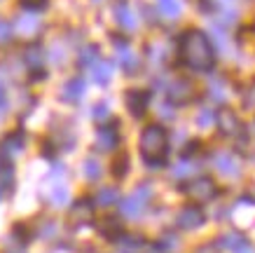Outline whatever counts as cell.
<instances>
[{
  "label": "cell",
  "instance_id": "2e32d148",
  "mask_svg": "<svg viewBox=\"0 0 255 253\" xmlns=\"http://www.w3.org/2000/svg\"><path fill=\"white\" fill-rule=\"evenodd\" d=\"M115 19L117 23H120V28L122 31H136V26H138V19H136V14H133L131 5L127 2V0H117L115 5Z\"/></svg>",
  "mask_w": 255,
  "mask_h": 253
},
{
  "label": "cell",
  "instance_id": "f35d334b",
  "mask_svg": "<svg viewBox=\"0 0 255 253\" xmlns=\"http://www.w3.org/2000/svg\"><path fill=\"white\" fill-rule=\"evenodd\" d=\"M194 253H218V251H216V246L213 244H204V246H199Z\"/></svg>",
  "mask_w": 255,
  "mask_h": 253
},
{
  "label": "cell",
  "instance_id": "4316f807",
  "mask_svg": "<svg viewBox=\"0 0 255 253\" xmlns=\"http://www.w3.org/2000/svg\"><path fill=\"white\" fill-rule=\"evenodd\" d=\"M209 96L218 103H223L227 99V82H225L223 77H216V80H211L209 84Z\"/></svg>",
  "mask_w": 255,
  "mask_h": 253
},
{
  "label": "cell",
  "instance_id": "836d02e7",
  "mask_svg": "<svg viewBox=\"0 0 255 253\" xmlns=\"http://www.w3.org/2000/svg\"><path fill=\"white\" fill-rule=\"evenodd\" d=\"M12 38H14V28H12V23L5 21V19H0V45L9 42Z\"/></svg>",
  "mask_w": 255,
  "mask_h": 253
},
{
  "label": "cell",
  "instance_id": "9c48e42d",
  "mask_svg": "<svg viewBox=\"0 0 255 253\" xmlns=\"http://www.w3.org/2000/svg\"><path fill=\"white\" fill-rule=\"evenodd\" d=\"M216 127L225 136H237L241 131V120L232 108H220L216 110Z\"/></svg>",
  "mask_w": 255,
  "mask_h": 253
},
{
  "label": "cell",
  "instance_id": "1f68e13d",
  "mask_svg": "<svg viewBox=\"0 0 255 253\" xmlns=\"http://www.w3.org/2000/svg\"><path fill=\"white\" fill-rule=\"evenodd\" d=\"M197 122H199V127H204V129L213 127V122H216V113H213V108H201L199 115H197Z\"/></svg>",
  "mask_w": 255,
  "mask_h": 253
},
{
  "label": "cell",
  "instance_id": "f1b7e54d",
  "mask_svg": "<svg viewBox=\"0 0 255 253\" xmlns=\"http://www.w3.org/2000/svg\"><path fill=\"white\" fill-rule=\"evenodd\" d=\"M157 5H159V12L164 16H169V19H178L180 16V2L178 0H157Z\"/></svg>",
  "mask_w": 255,
  "mask_h": 253
},
{
  "label": "cell",
  "instance_id": "f6af8a7d",
  "mask_svg": "<svg viewBox=\"0 0 255 253\" xmlns=\"http://www.w3.org/2000/svg\"><path fill=\"white\" fill-rule=\"evenodd\" d=\"M94 2H101V0H94Z\"/></svg>",
  "mask_w": 255,
  "mask_h": 253
},
{
  "label": "cell",
  "instance_id": "5b68a950",
  "mask_svg": "<svg viewBox=\"0 0 255 253\" xmlns=\"http://www.w3.org/2000/svg\"><path fill=\"white\" fill-rule=\"evenodd\" d=\"M113 45H115V54H117V61L120 66L124 68L127 75H133V73H138L140 68V56L133 52V47L129 45V40L127 38H113Z\"/></svg>",
  "mask_w": 255,
  "mask_h": 253
},
{
  "label": "cell",
  "instance_id": "30bf717a",
  "mask_svg": "<svg viewBox=\"0 0 255 253\" xmlns=\"http://www.w3.org/2000/svg\"><path fill=\"white\" fill-rule=\"evenodd\" d=\"M23 146H26V136L23 131H12L5 136L2 146H0V155H2V162H12L14 157L23 153Z\"/></svg>",
  "mask_w": 255,
  "mask_h": 253
},
{
  "label": "cell",
  "instance_id": "60d3db41",
  "mask_svg": "<svg viewBox=\"0 0 255 253\" xmlns=\"http://www.w3.org/2000/svg\"><path fill=\"white\" fill-rule=\"evenodd\" d=\"M216 2H218V5H220V7H227V5H232V0H216Z\"/></svg>",
  "mask_w": 255,
  "mask_h": 253
},
{
  "label": "cell",
  "instance_id": "ac0fdd59",
  "mask_svg": "<svg viewBox=\"0 0 255 253\" xmlns=\"http://www.w3.org/2000/svg\"><path fill=\"white\" fill-rule=\"evenodd\" d=\"M113 63L110 61H103V59H99V61L92 66V80L96 84H101V87H106V84L113 80Z\"/></svg>",
  "mask_w": 255,
  "mask_h": 253
},
{
  "label": "cell",
  "instance_id": "d6a6232c",
  "mask_svg": "<svg viewBox=\"0 0 255 253\" xmlns=\"http://www.w3.org/2000/svg\"><path fill=\"white\" fill-rule=\"evenodd\" d=\"M92 117L96 120V122H103V120H108V117H110L108 103H106V101H99V103L92 108Z\"/></svg>",
  "mask_w": 255,
  "mask_h": 253
},
{
  "label": "cell",
  "instance_id": "5bb4252c",
  "mask_svg": "<svg viewBox=\"0 0 255 253\" xmlns=\"http://www.w3.org/2000/svg\"><path fill=\"white\" fill-rule=\"evenodd\" d=\"M12 28H14V33H19V35L33 38V35H38V31H40V14H35V12H23V14L16 16V21Z\"/></svg>",
  "mask_w": 255,
  "mask_h": 253
},
{
  "label": "cell",
  "instance_id": "7c38bea8",
  "mask_svg": "<svg viewBox=\"0 0 255 253\" xmlns=\"http://www.w3.org/2000/svg\"><path fill=\"white\" fill-rule=\"evenodd\" d=\"M21 59H23V66L31 70V73H38V70L45 68L47 52H45V47H42V45L31 42V45H26V49H23V54H21Z\"/></svg>",
  "mask_w": 255,
  "mask_h": 253
},
{
  "label": "cell",
  "instance_id": "44dd1931",
  "mask_svg": "<svg viewBox=\"0 0 255 253\" xmlns=\"http://www.w3.org/2000/svg\"><path fill=\"white\" fill-rule=\"evenodd\" d=\"M246 244V237L241 235V232H225L218 237V246L220 249H227V251H237L241 246Z\"/></svg>",
  "mask_w": 255,
  "mask_h": 253
},
{
  "label": "cell",
  "instance_id": "83f0119b",
  "mask_svg": "<svg viewBox=\"0 0 255 253\" xmlns=\"http://www.w3.org/2000/svg\"><path fill=\"white\" fill-rule=\"evenodd\" d=\"M82 171H85V176L89 178V181H99L101 174H103V167H101V162L96 160V157H87L85 162H82Z\"/></svg>",
  "mask_w": 255,
  "mask_h": 253
},
{
  "label": "cell",
  "instance_id": "74e56055",
  "mask_svg": "<svg viewBox=\"0 0 255 253\" xmlns=\"http://www.w3.org/2000/svg\"><path fill=\"white\" fill-rule=\"evenodd\" d=\"M244 103H246L248 108H255V84L251 87V94H246V96H244Z\"/></svg>",
  "mask_w": 255,
  "mask_h": 253
},
{
  "label": "cell",
  "instance_id": "484cf974",
  "mask_svg": "<svg viewBox=\"0 0 255 253\" xmlns=\"http://www.w3.org/2000/svg\"><path fill=\"white\" fill-rule=\"evenodd\" d=\"M99 232L103 237H108L110 242H115L122 235V225L117 223V218H103V223L99 225Z\"/></svg>",
  "mask_w": 255,
  "mask_h": 253
},
{
  "label": "cell",
  "instance_id": "6da1fadb",
  "mask_svg": "<svg viewBox=\"0 0 255 253\" xmlns=\"http://www.w3.org/2000/svg\"><path fill=\"white\" fill-rule=\"evenodd\" d=\"M178 54L187 68L197 73H206L216 63V47L209 40V35L199 28H187L178 38Z\"/></svg>",
  "mask_w": 255,
  "mask_h": 253
},
{
  "label": "cell",
  "instance_id": "ee69618b",
  "mask_svg": "<svg viewBox=\"0 0 255 253\" xmlns=\"http://www.w3.org/2000/svg\"><path fill=\"white\" fill-rule=\"evenodd\" d=\"M0 200H2V190H0Z\"/></svg>",
  "mask_w": 255,
  "mask_h": 253
},
{
  "label": "cell",
  "instance_id": "277c9868",
  "mask_svg": "<svg viewBox=\"0 0 255 253\" xmlns=\"http://www.w3.org/2000/svg\"><path fill=\"white\" fill-rule=\"evenodd\" d=\"M183 190H185V195L192 202L204 204V202H211L218 195V185H216V181H213V178L199 176V178H192V181H190Z\"/></svg>",
  "mask_w": 255,
  "mask_h": 253
},
{
  "label": "cell",
  "instance_id": "cb8c5ba5",
  "mask_svg": "<svg viewBox=\"0 0 255 253\" xmlns=\"http://www.w3.org/2000/svg\"><path fill=\"white\" fill-rule=\"evenodd\" d=\"M178 246H180V242H178L176 235H173V232H164L162 237L157 239L155 251H157V253H176Z\"/></svg>",
  "mask_w": 255,
  "mask_h": 253
},
{
  "label": "cell",
  "instance_id": "603a6c76",
  "mask_svg": "<svg viewBox=\"0 0 255 253\" xmlns=\"http://www.w3.org/2000/svg\"><path fill=\"white\" fill-rule=\"evenodd\" d=\"M99 59H101L99 45H87V47H82L80 54H78V66L80 68H92Z\"/></svg>",
  "mask_w": 255,
  "mask_h": 253
},
{
  "label": "cell",
  "instance_id": "e575fe53",
  "mask_svg": "<svg viewBox=\"0 0 255 253\" xmlns=\"http://www.w3.org/2000/svg\"><path fill=\"white\" fill-rule=\"evenodd\" d=\"M38 235H40V237H45V239H52L56 235V223L54 221L42 223V228L38 230Z\"/></svg>",
  "mask_w": 255,
  "mask_h": 253
},
{
  "label": "cell",
  "instance_id": "4dcf8cb0",
  "mask_svg": "<svg viewBox=\"0 0 255 253\" xmlns=\"http://www.w3.org/2000/svg\"><path fill=\"white\" fill-rule=\"evenodd\" d=\"M47 5H49V0H19V7L23 12H35V14L47 9Z\"/></svg>",
  "mask_w": 255,
  "mask_h": 253
},
{
  "label": "cell",
  "instance_id": "b9f144b4",
  "mask_svg": "<svg viewBox=\"0 0 255 253\" xmlns=\"http://www.w3.org/2000/svg\"><path fill=\"white\" fill-rule=\"evenodd\" d=\"M7 253H26V251H23V249H19V246H14V249H9Z\"/></svg>",
  "mask_w": 255,
  "mask_h": 253
},
{
  "label": "cell",
  "instance_id": "52a82bcc",
  "mask_svg": "<svg viewBox=\"0 0 255 253\" xmlns=\"http://www.w3.org/2000/svg\"><path fill=\"white\" fill-rule=\"evenodd\" d=\"M94 143L101 153H113L117 146H120V129H117V122L113 124H101L96 129V136H94Z\"/></svg>",
  "mask_w": 255,
  "mask_h": 253
},
{
  "label": "cell",
  "instance_id": "7bdbcfd3",
  "mask_svg": "<svg viewBox=\"0 0 255 253\" xmlns=\"http://www.w3.org/2000/svg\"><path fill=\"white\" fill-rule=\"evenodd\" d=\"M251 204H255V185L251 188Z\"/></svg>",
  "mask_w": 255,
  "mask_h": 253
},
{
  "label": "cell",
  "instance_id": "8fae6325",
  "mask_svg": "<svg viewBox=\"0 0 255 253\" xmlns=\"http://www.w3.org/2000/svg\"><path fill=\"white\" fill-rule=\"evenodd\" d=\"M94 211H96V207H94L92 200H78V202H73V207L68 211V218L73 225H89L94 221Z\"/></svg>",
  "mask_w": 255,
  "mask_h": 253
},
{
  "label": "cell",
  "instance_id": "d4e9b609",
  "mask_svg": "<svg viewBox=\"0 0 255 253\" xmlns=\"http://www.w3.org/2000/svg\"><path fill=\"white\" fill-rule=\"evenodd\" d=\"M115 244H120L124 249V251H131V253H138L143 246H145V242H143V237H136V235H120V237L115 239Z\"/></svg>",
  "mask_w": 255,
  "mask_h": 253
},
{
  "label": "cell",
  "instance_id": "ffe728a7",
  "mask_svg": "<svg viewBox=\"0 0 255 253\" xmlns=\"http://www.w3.org/2000/svg\"><path fill=\"white\" fill-rule=\"evenodd\" d=\"M68 200H70V190H68V185L63 183V178L54 181L52 183V192H49V202L54 207H63V204H68Z\"/></svg>",
  "mask_w": 255,
  "mask_h": 253
},
{
  "label": "cell",
  "instance_id": "ba28073f",
  "mask_svg": "<svg viewBox=\"0 0 255 253\" xmlns=\"http://www.w3.org/2000/svg\"><path fill=\"white\" fill-rule=\"evenodd\" d=\"M204 223H206V214H204L199 207H194V204L183 207L176 216V225L180 230H197Z\"/></svg>",
  "mask_w": 255,
  "mask_h": 253
},
{
  "label": "cell",
  "instance_id": "d6986e66",
  "mask_svg": "<svg viewBox=\"0 0 255 253\" xmlns=\"http://www.w3.org/2000/svg\"><path fill=\"white\" fill-rule=\"evenodd\" d=\"M113 204H120V190L117 188H101L94 197V207H101V209H108Z\"/></svg>",
  "mask_w": 255,
  "mask_h": 253
},
{
  "label": "cell",
  "instance_id": "9a60e30c",
  "mask_svg": "<svg viewBox=\"0 0 255 253\" xmlns=\"http://www.w3.org/2000/svg\"><path fill=\"white\" fill-rule=\"evenodd\" d=\"M213 164L216 169L223 174V176H239L241 174V164L237 160V155H232L230 150H223V153H216L213 157Z\"/></svg>",
  "mask_w": 255,
  "mask_h": 253
},
{
  "label": "cell",
  "instance_id": "8d00e7d4",
  "mask_svg": "<svg viewBox=\"0 0 255 253\" xmlns=\"http://www.w3.org/2000/svg\"><path fill=\"white\" fill-rule=\"evenodd\" d=\"M127 171H129V160L122 155V157L115 162V176L122 178V176H127Z\"/></svg>",
  "mask_w": 255,
  "mask_h": 253
},
{
  "label": "cell",
  "instance_id": "ab89813d",
  "mask_svg": "<svg viewBox=\"0 0 255 253\" xmlns=\"http://www.w3.org/2000/svg\"><path fill=\"white\" fill-rule=\"evenodd\" d=\"M234 253H255V249H253V246H251V244H248V242H246V244L241 246V249H237V251H234Z\"/></svg>",
  "mask_w": 255,
  "mask_h": 253
},
{
  "label": "cell",
  "instance_id": "7a4b0ae2",
  "mask_svg": "<svg viewBox=\"0 0 255 253\" xmlns=\"http://www.w3.org/2000/svg\"><path fill=\"white\" fill-rule=\"evenodd\" d=\"M169 155V131L162 124H147L140 134V157L150 169L164 167Z\"/></svg>",
  "mask_w": 255,
  "mask_h": 253
},
{
  "label": "cell",
  "instance_id": "8992f818",
  "mask_svg": "<svg viewBox=\"0 0 255 253\" xmlns=\"http://www.w3.org/2000/svg\"><path fill=\"white\" fill-rule=\"evenodd\" d=\"M166 99L171 106H185L194 99V84L187 77H176L166 87Z\"/></svg>",
  "mask_w": 255,
  "mask_h": 253
},
{
  "label": "cell",
  "instance_id": "f546056e",
  "mask_svg": "<svg viewBox=\"0 0 255 253\" xmlns=\"http://www.w3.org/2000/svg\"><path fill=\"white\" fill-rule=\"evenodd\" d=\"M194 169H197V164H194L192 160H183V162H178L176 167L171 169V176L173 178H185V176H190Z\"/></svg>",
  "mask_w": 255,
  "mask_h": 253
},
{
  "label": "cell",
  "instance_id": "d590c367",
  "mask_svg": "<svg viewBox=\"0 0 255 253\" xmlns=\"http://www.w3.org/2000/svg\"><path fill=\"white\" fill-rule=\"evenodd\" d=\"M7 108L9 103H7V92H5V82L0 80V120L7 115Z\"/></svg>",
  "mask_w": 255,
  "mask_h": 253
},
{
  "label": "cell",
  "instance_id": "4fadbf2b",
  "mask_svg": "<svg viewBox=\"0 0 255 253\" xmlns=\"http://www.w3.org/2000/svg\"><path fill=\"white\" fill-rule=\"evenodd\" d=\"M124 101H127V108L133 117H143L147 110V103H150V94L145 89H129Z\"/></svg>",
  "mask_w": 255,
  "mask_h": 253
},
{
  "label": "cell",
  "instance_id": "7402d4cb",
  "mask_svg": "<svg viewBox=\"0 0 255 253\" xmlns=\"http://www.w3.org/2000/svg\"><path fill=\"white\" fill-rule=\"evenodd\" d=\"M0 190L2 195L5 192L14 190V169H12V162H0Z\"/></svg>",
  "mask_w": 255,
  "mask_h": 253
},
{
  "label": "cell",
  "instance_id": "e0dca14e",
  "mask_svg": "<svg viewBox=\"0 0 255 253\" xmlns=\"http://www.w3.org/2000/svg\"><path fill=\"white\" fill-rule=\"evenodd\" d=\"M85 89H87V84L82 77H70L68 82L63 84V89H61V99L63 101H68V103H78L82 96H85Z\"/></svg>",
  "mask_w": 255,
  "mask_h": 253
},
{
  "label": "cell",
  "instance_id": "3957f363",
  "mask_svg": "<svg viewBox=\"0 0 255 253\" xmlns=\"http://www.w3.org/2000/svg\"><path fill=\"white\" fill-rule=\"evenodd\" d=\"M150 202H152V185L140 183L131 195H127V197L120 202V211H122L124 218H138L147 209Z\"/></svg>",
  "mask_w": 255,
  "mask_h": 253
}]
</instances>
